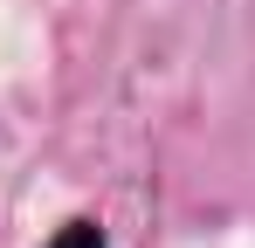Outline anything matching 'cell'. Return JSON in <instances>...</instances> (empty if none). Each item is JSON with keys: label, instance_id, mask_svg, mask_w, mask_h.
<instances>
[{"label": "cell", "instance_id": "obj_1", "mask_svg": "<svg viewBox=\"0 0 255 248\" xmlns=\"http://www.w3.org/2000/svg\"><path fill=\"white\" fill-rule=\"evenodd\" d=\"M48 248H104V228H97V221H69Z\"/></svg>", "mask_w": 255, "mask_h": 248}]
</instances>
